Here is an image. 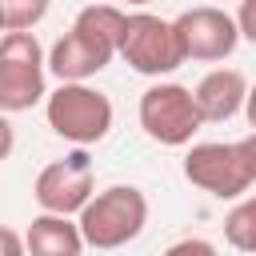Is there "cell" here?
<instances>
[{
    "mask_svg": "<svg viewBox=\"0 0 256 256\" xmlns=\"http://www.w3.org/2000/svg\"><path fill=\"white\" fill-rule=\"evenodd\" d=\"M148 224V196L136 184H112L104 192H92V200L76 212V228L84 236V248L112 252L136 240Z\"/></svg>",
    "mask_w": 256,
    "mask_h": 256,
    "instance_id": "1",
    "label": "cell"
},
{
    "mask_svg": "<svg viewBox=\"0 0 256 256\" xmlns=\"http://www.w3.org/2000/svg\"><path fill=\"white\" fill-rule=\"evenodd\" d=\"M184 176L216 200H240L256 184V164H252V152L244 140H236V144L204 140L184 152Z\"/></svg>",
    "mask_w": 256,
    "mask_h": 256,
    "instance_id": "2",
    "label": "cell"
},
{
    "mask_svg": "<svg viewBox=\"0 0 256 256\" xmlns=\"http://www.w3.org/2000/svg\"><path fill=\"white\" fill-rule=\"evenodd\" d=\"M48 76V56L36 40V32H4L0 36V112H28L40 104Z\"/></svg>",
    "mask_w": 256,
    "mask_h": 256,
    "instance_id": "3",
    "label": "cell"
},
{
    "mask_svg": "<svg viewBox=\"0 0 256 256\" xmlns=\"http://www.w3.org/2000/svg\"><path fill=\"white\" fill-rule=\"evenodd\" d=\"M48 128L80 148L100 144L112 132V100L92 84H60L44 100Z\"/></svg>",
    "mask_w": 256,
    "mask_h": 256,
    "instance_id": "4",
    "label": "cell"
},
{
    "mask_svg": "<svg viewBox=\"0 0 256 256\" xmlns=\"http://www.w3.org/2000/svg\"><path fill=\"white\" fill-rule=\"evenodd\" d=\"M136 116H140L144 136L156 140V144H168V148L192 144V136L204 128L200 108L192 100V88H184V84H152V88H144Z\"/></svg>",
    "mask_w": 256,
    "mask_h": 256,
    "instance_id": "5",
    "label": "cell"
},
{
    "mask_svg": "<svg viewBox=\"0 0 256 256\" xmlns=\"http://www.w3.org/2000/svg\"><path fill=\"white\" fill-rule=\"evenodd\" d=\"M116 56H124V64L140 76H168L184 64L172 20L152 16V12H128Z\"/></svg>",
    "mask_w": 256,
    "mask_h": 256,
    "instance_id": "6",
    "label": "cell"
},
{
    "mask_svg": "<svg viewBox=\"0 0 256 256\" xmlns=\"http://www.w3.org/2000/svg\"><path fill=\"white\" fill-rule=\"evenodd\" d=\"M92 184H96V172H92V156L84 148L44 164L36 172V184H32V196L40 204V212H52V216H72L80 212L88 200H92Z\"/></svg>",
    "mask_w": 256,
    "mask_h": 256,
    "instance_id": "7",
    "label": "cell"
},
{
    "mask_svg": "<svg viewBox=\"0 0 256 256\" xmlns=\"http://www.w3.org/2000/svg\"><path fill=\"white\" fill-rule=\"evenodd\" d=\"M172 32H176V44H180L184 64L188 60H200V64L228 60L236 52V44H240L236 20L224 8H212V4H200V8L180 12L172 20Z\"/></svg>",
    "mask_w": 256,
    "mask_h": 256,
    "instance_id": "8",
    "label": "cell"
},
{
    "mask_svg": "<svg viewBox=\"0 0 256 256\" xmlns=\"http://www.w3.org/2000/svg\"><path fill=\"white\" fill-rule=\"evenodd\" d=\"M116 48L104 44L100 36L84 32V28H68L52 48H48V72L60 76V84H88V76L104 72L112 64Z\"/></svg>",
    "mask_w": 256,
    "mask_h": 256,
    "instance_id": "9",
    "label": "cell"
},
{
    "mask_svg": "<svg viewBox=\"0 0 256 256\" xmlns=\"http://www.w3.org/2000/svg\"><path fill=\"white\" fill-rule=\"evenodd\" d=\"M244 96H248V80H244V72H236V68H212V72L200 76V84L192 88V100H196L204 124H224V120H232V116L244 108Z\"/></svg>",
    "mask_w": 256,
    "mask_h": 256,
    "instance_id": "10",
    "label": "cell"
},
{
    "mask_svg": "<svg viewBox=\"0 0 256 256\" xmlns=\"http://www.w3.org/2000/svg\"><path fill=\"white\" fill-rule=\"evenodd\" d=\"M24 248H28V256H80L84 236L72 216L40 212V216H32V224L24 232Z\"/></svg>",
    "mask_w": 256,
    "mask_h": 256,
    "instance_id": "11",
    "label": "cell"
},
{
    "mask_svg": "<svg viewBox=\"0 0 256 256\" xmlns=\"http://www.w3.org/2000/svg\"><path fill=\"white\" fill-rule=\"evenodd\" d=\"M224 240L236 252L256 256V196H244L228 216H224Z\"/></svg>",
    "mask_w": 256,
    "mask_h": 256,
    "instance_id": "12",
    "label": "cell"
},
{
    "mask_svg": "<svg viewBox=\"0 0 256 256\" xmlns=\"http://www.w3.org/2000/svg\"><path fill=\"white\" fill-rule=\"evenodd\" d=\"M52 0H0V16H4V32H32L44 16H48Z\"/></svg>",
    "mask_w": 256,
    "mask_h": 256,
    "instance_id": "13",
    "label": "cell"
},
{
    "mask_svg": "<svg viewBox=\"0 0 256 256\" xmlns=\"http://www.w3.org/2000/svg\"><path fill=\"white\" fill-rule=\"evenodd\" d=\"M164 256H220V252H216V244L204 240V236H184V240H176Z\"/></svg>",
    "mask_w": 256,
    "mask_h": 256,
    "instance_id": "14",
    "label": "cell"
},
{
    "mask_svg": "<svg viewBox=\"0 0 256 256\" xmlns=\"http://www.w3.org/2000/svg\"><path fill=\"white\" fill-rule=\"evenodd\" d=\"M236 32L248 40V44H256V0H240V8H236Z\"/></svg>",
    "mask_w": 256,
    "mask_h": 256,
    "instance_id": "15",
    "label": "cell"
},
{
    "mask_svg": "<svg viewBox=\"0 0 256 256\" xmlns=\"http://www.w3.org/2000/svg\"><path fill=\"white\" fill-rule=\"evenodd\" d=\"M0 256H28L24 236H20V232H12V228H4V224H0Z\"/></svg>",
    "mask_w": 256,
    "mask_h": 256,
    "instance_id": "16",
    "label": "cell"
},
{
    "mask_svg": "<svg viewBox=\"0 0 256 256\" xmlns=\"http://www.w3.org/2000/svg\"><path fill=\"white\" fill-rule=\"evenodd\" d=\"M12 148H16V128H12V120L0 112V160H8Z\"/></svg>",
    "mask_w": 256,
    "mask_h": 256,
    "instance_id": "17",
    "label": "cell"
},
{
    "mask_svg": "<svg viewBox=\"0 0 256 256\" xmlns=\"http://www.w3.org/2000/svg\"><path fill=\"white\" fill-rule=\"evenodd\" d=\"M244 116H248V124H252V132H256V84H248V96H244Z\"/></svg>",
    "mask_w": 256,
    "mask_h": 256,
    "instance_id": "18",
    "label": "cell"
},
{
    "mask_svg": "<svg viewBox=\"0 0 256 256\" xmlns=\"http://www.w3.org/2000/svg\"><path fill=\"white\" fill-rule=\"evenodd\" d=\"M0 36H4V16H0Z\"/></svg>",
    "mask_w": 256,
    "mask_h": 256,
    "instance_id": "19",
    "label": "cell"
},
{
    "mask_svg": "<svg viewBox=\"0 0 256 256\" xmlns=\"http://www.w3.org/2000/svg\"><path fill=\"white\" fill-rule=\"evenodd\" d=\"M128 4H148V0H128Z\"/></svg>",
    "mask_w": 256,
    "mask_h": 256,
    "instance_id": "20",
    "label": "cell"
}]
</instances>
